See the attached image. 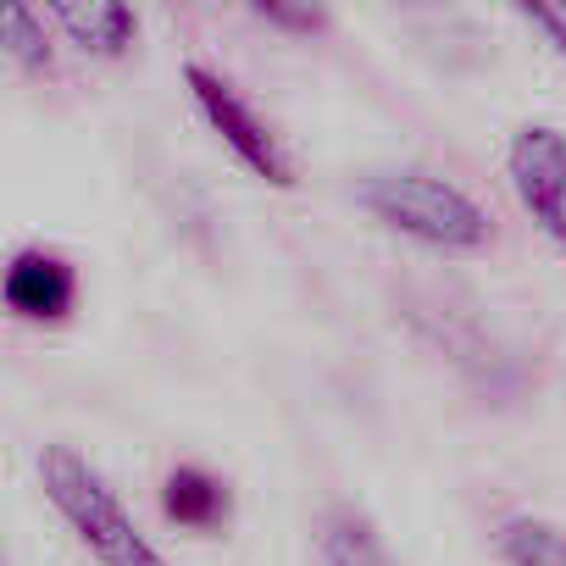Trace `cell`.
I'll return each instance as SVG.
<instances>
[{"label": "cell", "instance_id": "1", "mask_svg": "<svg viewBox=\"0 0 566 566\" xmlns=\"http://www.w3.org/2000/svg\"><path fill=\"white\" fill-rule=\"evenodd\" d=\"M361 206L384 228H395L417 244H433V250H483L489 233H494L489 211L467 189H455L450 178L422 172V167L367 172L361 178Z\"/></svg>", "mask_w": 566, "mask_h": 566}, {"label": "cell", "instance_id": "2", "mask_svg": "<svg viewBox=\"0 0 566 566\" xmlns=\"http://www.w3.org/2000/svg\"><path fill=\"white\" fill-rule=\"evenodd\" d=\"M40 483L51 505L73 522V533L90 544L101 566H167L161 549L139 533V522L123 511V500L106 489V478L73 450V444H45L40 455Z\"/></svg>", "mask_w": 566, "mask_h": 566}, {"label": "cell", "instance_id": "3", "mask_svg": "<svg viewBox=\"0 0 566 566\" xmlns=\"http://www.w3.org/2000/svg\"><path fill=\"white\" fill-rule=\"evenodd\" d=\"M184 84H189V95H195V106L206 112V123L228 139V150L250 167V172H261L266 184H277V189H290L295 184V167H290V156H283V145L272 139V128L239 101V90L222 78V73H211V67H200V62H189L184 67Z\"/></svg>", "mask_w": 566, "mask_h": 566}, {"label": "cell", "instance_id": "4", "mask_svg": "<svg viewBox=\"0 0 566 566\" xmlns=\"http://www.w3.org/2000/svg\"><path fill=\"white\" fill-rule=\"evenodd\" d=\"M511 189L516 200L533 211V222L566 250V134H555L549 123H527L516 128L511 150Z\"/></svg>", "mask_w": 566, "mask_h": 566}, {"label": "cell", "instance_id": "5", "mask_svg": "<svg viewBox=\"0 0 566 566\" xmlns=\"http://www.w3.org/2000/svg\"><path fill=\"white\" fill-rule=\"evenodd\" d=\"M73 295H78V277H73V261H62L56 250H18L12 266H7V306L18 317H34V323H62L73 312Z\"/></svg>", "mask_w": 566, "mask_h": 566}, {"label": "cell", "instance_id": "6", "mask_svg": "<svg viewBox=\"0 0 566 566\" xmlns=\"http://www.w3.org/2000/svg\"><path fill=\"white\" fill-rule=\"evenodd\" d=\"M161 511H167V522H178V527L211 533V527L228 522L233 500H228V483L211 478L206 467H172L167 483H161Z\"/></svg>", "mask_w": 566, "mask_h": 566}, {"label": "cell", "instance_id": "7", "mask_svg": "<svg viewBox=\"0 0 566 566\" xmlns=\"http://www.w3.org/2000/svg\"><path fill=\"white\" fill-rule=\"evenodd\" d=\"M51 23H62L73 34V45L95 51V56H123L139 34V18L128 7H117V0H62V7H51Z\"/></svg>", "mask_w": 566, "mask_h": 566}, {"label": "cell", "instance_id": "8", "mask_svg": "<svg viewBox=\"0 0 566 566\" xmlns=\"http://www.w3.org/2000/svg\"><path fill=\"white\" fill-rule=\"evenodd\" d=\"M317 566H395V555L384 549L373 516H361L356 505H339L317 527Z\"/></svg>", "mask_w": 566, "mask_h": 566}, {"label": "cell", "instance_id": "9", "mask_svg": "<svg viewBox=\"0 0 566 566\" xmlns=\"http://www.w3.org/2000/svg\"><path fill=\"white\" fill-rule=\"evenodd\" d=\"M505 566H566V533L544 516H505L494 533Z\"/></svg>", "mask_w": 566, "mask_h": 566}, {"label": "cell", "instance_id": "10", "mask_svg": "<svg viewBox=\"0 0 566 566\" xmlns=\"http://www.w3.org/2000/svg\"><path fill=\"white\" fill-rule=\"evenodd\" d=\"M0 40H7L12 62L23 73H45L51 67V34H45V18L29 12V7H7V18H0Z\"/></svg>", "mask_w": 566, "mask_h": 566}, {"label": "cell", "instance_id": "11", "mask_svg": "<svg viewBox=\"0 0 566 566\" xmlns=\"http://www.w3.org/2000/svg\"><path fill=\"white\" fill-rule=\"evenodd\" d=\"M255 18L261 23H277V29H295V34H312L328 23L323 7H283V0H255Z\"/></svg>", "mask_w": 566, "mask_h": 566}, {"label": "cell", "instance_id": "12", "mask_svg": "<svg viewBox=\"0 0 566 566\" xmlns=\"http://www.w3.org/2000/svg\"><path fill=\"white\" fill-rule=\"evenodd\" d=\"M522 18L549 40V51L566 62V7H522Z\"/></svg>", "mask_w": 566, "mask_h": 566}]
</instances>
